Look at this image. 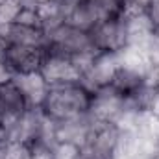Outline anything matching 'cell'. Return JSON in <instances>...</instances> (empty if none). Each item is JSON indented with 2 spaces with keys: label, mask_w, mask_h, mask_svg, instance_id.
Returning <instances> with one entry per match:
<instances>
[{
  "label": "cell",
  "mask_w": 159,
  "mask_h": 159,
  "mask_svg": "<svg viewBox=\"0 0 159 159\" xmlns=\"http://www.w3.org/2000/svg\"><path fill=\"white\" fill-rule=\"evenodd\" d=\"M46 48L76 59L80 69H83L98 54L91 41L89 32L78 30L65 22H61L46 32Z\"/></svg>",
  "instance_id": "2"
},
{
  "label": "cell",
  "mask_w": 159,
  "mask_h": 159,
  "mask_svg": "<svg viewBox=\"0 0 159 159\" xmlns=\"http://www.w3.org/2000/svg\"><path fill=\"white\" fill-rule=\"evenodd\" d=\"M93 117L81 115L76 119L63 120V122H54V139L56 143H65V144H74L78 146L81 144V141L87 137L91 126H93Z\"/></svg>",
  "instance_id": "10"
},
{
  "label": "cell",
  "mask_w": 159,
  "mask_h": 159,
  "mask_svg": "<svg viewBox=\"0 0 159 159\" xmlns=\"http://www.w3.org/2000/svg\"><path fill=\"white\" fill-rule=\"evenodd\" d=\"M98 54H120L129 41V19L122 11L102 17L89 32Z\"/></svg>",
  "instance_id": "4"
},
{
  "label": "cell",
  "mask_w": 159,
  "mask_h": 159,
  "mask_svg": "<svg viewBox=\"0 0 159 159\" xmlns=\"http://www.w3.org/2000/svg\"><path fill=\"white\" fill-rule=\"evenodd\" d=\"M148 22H150V28H152V35L159 39V0H150L146 11H144Z\"/></svg>",
  "instance_id": "17"
},
{
  "label": "cell",
  "mask_w": 159,
  "mask_h": 159,
  "mask_svg": "<svg viewBox=\"0 0 159 159\" xmlns=\"http://www.w3.org/2000/svg\"><path fill=\"white\" fill-rule=\"evenodd\" d=\"M46 48L24 46V44H4L0 50V61L11 76L39 72Z\"/></svg>",
  "instance_id": "5"
},
{
  "label": "cell",
  "mask_w": 159,
  "mask_h": 159,
  "mask_svg": "<svg viewBox=\"0 0 159 159\" xmlns=\"http://www.w3.org/2000/svg\"><path fill=\"white\" fill-rule=\"evenodd\" d=\"M61 20L69 26H74L83 32H91L94 24L106 17L102 9L91 0H57Z\"/></svg>",
  "instance_id": "7"
},
{
  "label": "cell",
  "mask_w": 159,
  "mask_h": 159,
  "mask_svg": "<svg viewBox=\"0 0 159 159\" xmlns=\"http://www.w3.org/2000/svg\"><path fill=\"white\" fill-rule=\"evenodd\" d=\"M11 80V74H9V70L4 67V63L0 61V83H6V81H9Z\"/></svg>",
  "instance_id": "19"
},
{
  "label": "cell",
  "mask_w": 159,
  "mask_h": 159,
  "mask_svg": "<svg viewBox=\"0 0 159 159\" xmlns=\"http://www.w3.org/2000/svg\"><path fill=\"white\" fill-rule=\"evenodd\" d=\"M119 65V54H96L81 69V83L93 93L107 87Z\"/></svg>",
  "instance_id": "8"
},
{
  "label": "cell",
  "mask_w": 159,
  "mask_h": 159,
  "mask_svg": "<svg viewBox=\"0 0 159 159\" xmlns=\"http://www.w3.org/2000/svg\"><path fill=\"white\" fill-rule=\"evenodd\" d=\"M150 0H120V9L124 15L133 17V15H141L146 11Z\"/></svg>",
  "instance_id": "16"
},
{
  "label": "cell",
  "mask_w": 159,
  "mask_h": 159,
  "mask_svg": "<svg viewBox=\"0 0 159 159\" xmlns=\"http://www.w3.org/2000/svg\"><path fill=\"white\" fill-rule=\"evenodd\" d=\"M0 159H28L26 146L13 141L0 143Z\"/></svg>",
  "instance_id": "14"
},
{
  "label": "cell",
  "mask_w": 159,
  "mask_h": 159,
  "mask_svg": "<svg viewBox=\"0 0 159 159\" xmlns=\"http://www.w3.org/2000/svg\"><path fill=\"white\" fill-rule=\"evenodd\" d=\"M22 7L19 6L17 0H4L2 6H0V24H11L15 22L19 11Z\"/></svg>",
  "instance_id": "15"
},
{
  "label": "cell",
  "mask_w": 159,
  "mask_h": 159,
  "mask_svg": "<svg viewBox=\"0 0 159 159\" xmlns=\"http://www.w3.org/2000/svg\"><path fill=\"white\" fill-rule=\"evenodd\" d=\"M11 78L20 89V93L24 94L30 107L43 106V100L48 91V83L41 76V72H28V74H19V76H11Z\"/></svg>",
  "instance_id": "12"
},
{
  "label": "cell",
  "mask_w": 159,
  "mask_h": 159,
  "mask_svg": "<svg viewBox=\"0 0 159 159\" xmlns=\"http://www.w3.org/2000/svg\"><path fill=\"white\" fill-rule=\"evenodd\" d=\"M93 104V91H89L81 81L48 85L46 96L43 100V113L52 122H63L87 115Z\"/></svg>",
  "instance_id": "1"
},
{
  "label": "cell",
  "mask_w": 159,
  "mask_h": 159,
  "mask_svg": "<svg viewBox=\"0 0 159 159\" xmlns=\"http://www.w3.org/2000/svg\"><path fill=\"white\" fill-rule=\"evenodd\" d=\"M41 2H46V0H39V4H41Z\"/></svg>",
  "instance_id": "20"
},
{
  "label": "cell",
  "mask_w": 159,
  "mask_h": 159,
  "mask_svg": "<svg viewBox=\"0 0 159 159\" xmlns=\"http://www.w3.org/2000/svg\"><path fill=\"white\" fill-rule=\"evenodd\" d=\"M15 124H17V122L9 120L6 115H4V111L0 109V143H6V141L11 139V133H13Z\"/></svg>",
  "instance_id": "18"
},
{
  "label": "cell",
  "mask_w": 159,
  "mask_h": 159,
  "mask_svg": "<svg viewBox=\"0 0 159 159\" xmlns=\"http://www.w3.org/2000/svg\"><path fill=\"white\" fill-rule=\"evenodd\" d=\"M28 159H56V146L57 143L46 141V139H37L30 144H24Z\"/></svg>",
  "instance_id": "13"
},
{
  "label": "cell",
  "mask_w": 159,
  "mask_h": 159,
  "mask_svg": "<svg viewBox=\"0 0 159 159\" xmlns=\"http://www.w3.org/2000/svg\"><path fill=\"white\" fill-rule=\"evenodd\" d=\"M28 107L30 106H28L24 94L20 93V89L17 87L13 78L6 83H0V109L4 111V115L7 119L17 122Z\"/></svg>",
  "instance_id": "11"
},
{
  "label": "cell",
  "mask_w": 159,
  "mask_h": 159,
  "mask_svg": "<svg viewBox=\"0 0 159 159\" xmlns=\"http://www.w3.org/2000/svg\"><path fill=\"white\" fill-rule=\"evenodd\" d=\"M144 85H146V74L143 70L133 69V67H126V65H119V69L115 70L107 87L113 89L120 98L133 100L143 91Z\"/></svg>",
  "instance_id": "9"
},
{
  "label": "cell",
  "mask_w": 159,
  "mask_h": 159,
  "mask_svg": "<svg viewBox=\"0 0 159 159\" xmlns=\"http://www.w3.org/2000/svg\"><path fill=\"white\" fill-rule=\"evenodd\" d=\"M39 72L48 85L81 81V69L78 61L69 56L52 52L48 48L44 50V57H43Z\"/></svg>",
  "instance_id": "6"
},
{
  "label": "cell",
  "mask_w": 159,
  "mask_h": 159,
  "mask_svg": "<svg viewBox=\"0 0 159 159\" xmlns=\"http://www.w3.org/2000/svg\"><path fill=\"white\" fill-rule=\"evenodd\" d=\"M120 128L115 122L93 120L87 137L76 148V159H117Z\"/></svg>",
  "instance_id": "3"
},
{
  "label": "cell",
  "mask_w": 159,
  "mask_h": 159,
  "mask_svg": "<svg viewBox=\"0 0 159 159\" xmlns=\"http://www.w3.org/2000/svg\"><path fill=\"white\" fill-rule=\"evenodd\" d=\"M2 2H4V0H0V6H2Z\"/></svg>",
  "instance_id": "21"
}]
</instances>
